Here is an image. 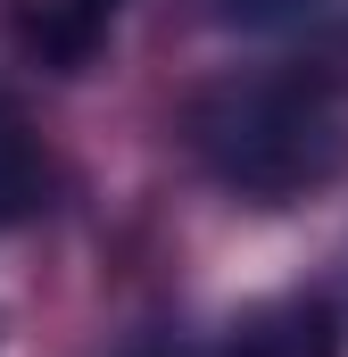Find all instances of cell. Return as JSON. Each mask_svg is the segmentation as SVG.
I'll return each instance as SVG.
<instances>
[{"label": "cell", "instance_id": "6da1fadb", "mask_svg": "<svg viewBox=\"0 0 348 357\" xmlns=\"http://www.w3.org/2000/svg\"><path fill=\"white\" fill-rule=\"evenodd\" d=\"M191 150L207 158V175L249 191V199H299L307 183H324L348 150L340 91L307 67L290 75H224L191 100Z\"/></svg>", "mask_w": 348, "mask_h": 357}, {"label": "cell", "instance_id": "7a4b0ae2", "mask_svg": "<svg viewBox=\"0 0 348 357\" xmlns=\"http://www.w3.org/2000/svg\"><path fill=\"white\" fill-rule=\"evenodd\" d=\"M42 208V150L17 116V100L0 91V225H25Z\"/></svg>", "mask_w": 348, "mask_h": 357}, {"label": "cell", "instance_id": "3957f363", "mask_svg": "<svg viewBox=\"0 0 348 357\" xmlns=\"http://www.w3.org/2000/svg\"><path fill=\"white\" fill-rule=\"evenodd\" d=\"M232 25H282V17H299V8H315V0H216Z\"/></svg>", "mask_w": 348, "mask_h": 357}, {"label": "cell", "instance_id": "277c9868", "mask_svg": "<svg viewBox=\"0 0 348 357\" xmlns=\"http://www.w3.org/2000/svg\"><path fill=\"white\" fill-rule=\"evenodd\" d=\"M125 0H58V17H67V42H91L108 17H116Z\"/></svg>", "mask_w": 348, "mask_h": 357}]
</instances>
